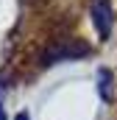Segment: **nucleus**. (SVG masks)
I'll return each mask as SVG.
<instances>
[{"label":"nucleus","mask_w":117,"mask_h":120,"mask_svg":"<svg viewBox=\"0 0 117 120\" xmlns=\"http://www.w3.org/2000/svg\"><path fill=\"white\" fill-rule=\"evenodd\" d=\"M89 56V45L81 39H56L45 53H42V64H58V61H73Z\"/></svg>","instance_id":"nucleus-1"},{"label":"nucleus","mask_w":117,"mask_h":120,"mask_svg":"<svg viewBox=\"0 0 117 120\" xmlns=\"http://www.w3.org/2000/svg\"><path fill=\"white\" fill-rule=\"evenodd\" d=\"M14 120H31V117H28V112H20V115H17Z\"/></svg>","instance_id":"nucleus-4"},{"label":"nucleus","mask_w":117,"mask_h":120,"mask_svg":"<svg viewBox=\"0 0 117 120\" xmlns=\"http://www.w3.org/2000/svg\"><path fill=\"white\" fill-rule=\"evenodd\" d=\"M92 22L100 39H109L112 36V25H114V11H112V3L109 0H92Z\"/></svg>","instance_id":"nucleus-2"},{"label":"nucleus","mask_w":117,"mask_h":120,"mask_svg":"<svg viewBox=\"0 0 117 120\" xmlns=\"http://www.w3.org/2000/svg\"><path fill=\"white\" fill-rule=\"evenodd\" d=\"M98 92L103 101H112V70H106V67L98 70Z\"/></svg>","instance_id":"nucleus-3"},{"label":"nucleus","mask_w":117,"mask_h":120,"mask_svg":"<svg viewBox=\"0 0 117 120\" xmlns=\"http://www.w3.org/2000/svg\"><path fill=\"white\" fill-rule=\"evenodd\" d=\"M0 120H3V106H0Z\"/></svg>","instance_id":"nucleus-5"}]
</instances>
